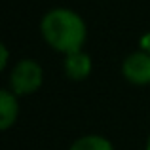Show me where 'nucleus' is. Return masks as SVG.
Here are the masks:
<instances>
[{
  "label": "nucleus",
  "instance_id": "f257e3e1",
  "mask_svg": "<svg viewBox=\"0 0 150 150\" xmlns=\"http://www.w3.org/2000/svg\"><path fill=\"white\" fill-rule=\"evenodd\" d=\"M42 34L51 48L63 53L80 51L86 40V25L70 10H53L42 19Z\"/></svg>",
  "mask_w": 150,
  "mask_h": 150
},
{
  "label": "nucleus",
  "instance_id": "f03ea898",
  "mask_svg": "<svg viewBox=\"0 0 150 150\" xmlns=\"http://www.w3.org/2000/svg\"><path fill=\"white\" fill-rule=\"evenodd\" d=\"M42 84V69L34 61H19L15 69L11 70L10 76V86L15 95H29L36 91Z\"/></svg>",
  "mask_w": 150,
  "mask_h": 150
},
{
  "label": "nucleus",
  "instance_id": "7ed1b4c3",
  "mask_svg": "<svg viewBox=\"0 0 150 150\" xmlns=\"http://www.w3.org/2000/svg\"><path fill=\"white\" fill-rule=\"evenodd\" d=\"M124 76L131 84H150V55L144 51L131 53L124 61Z\"/></svg>",
  "mask_w": 150,
  "mask_h": 150
},
{
  "label": "nucleus",
  "instance_id": "20e7f679",
  "mask_svg": "<svg viewBox=\"0 0 150 150\" xmlns=\"http://www.w3.org/2000/svg\"><path fill=\"white\" fill-rule=\"evenodd\" d=\"M65 70L72 80H84L91 72V59L86 53H82V51L69 53L65 61Z\"/></svg>",
  "mask_w": 150,
  "mask_h": 150
},
{
  "label": "nucleus",
  "instance_id": "39448f33",
  "mask_svg": "<svg viewBox=\"0 0 150 150\" xmlns=\"http://www.w3.org/2000/svg\"><path fill=\"white\" fill-rule=\"evenodd\" d=\"M0 118H2L0 120V127L2 129H8L17 118V101L6 89L0 93Z\"/></svg>",
  "mask_w": 150,
  "mask_h": 150
},
{
  "label": "nucleus",
  "instance_id": "423d86ee",
  "mask_svg": "<svg viewBox=\"0 0 150 150\" xmlns=\"http://www.w3.org/2000/svg\"><path fill=\"white\" fill-rule=\"evenodd\" d=\"M70 150H112V144L99 135H88L78 139L70 146Z\"/></svg>",
  "mask_w": 150,
  "mask_h": 150
},
{
  "label": "nucleus",
  "instance_id": "0eeeda50",
  "mask_svg": "<svg viewBox=\"0 0 150 150\" xmlns=\"http://www.w3.org/2000/svg\"><path fill=\"white\" fill-rule=\"evenodd\" d=\"M0 50H2V63H0V69H4V67H6V63H8V50L4 48V46Z\"/></svg>",
  "mask_w": 150,
  "mask_h": 150
},
{
  "label": "nucleus",
  "instance_id": "6e6552de",
  "mask_svg": "<svg viewBox=\"0 0 150 150\" xmlns=\"http://www.w3.org/2000/svg\"><path fill=\"white\" fill-rule=\"evenodd\" d=\"M146 150H150V137H148V143H146Z\"/></svg>",
  "mask_w": 150,
  "mask_h": 150
}]
</instances>
